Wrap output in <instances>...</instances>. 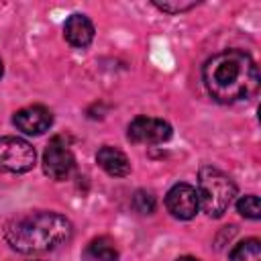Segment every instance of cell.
<instances>
[{
    "label": "cell",
    "instance_id": "1",
    "mask_svg": "<svg viewBox=\"0 0 261 261\" xmlns=\"http://www.w3.org/2000/svg\"><path fill=\"white\" fill-rule=\"evenodd\" d=\"M202 77L208 94L220 104H237L253 98L261 82L255 59L241 49H228L210 57L202 69Z\"/></svg>",
    "mask_w": 261,
    "mask_h": 261
},
{
    "label": "cell",
    "instance_id": "2",
    "mask_svg": "<svg viewBox=\"0 0 261 261\" xmlns=\"http://www.w3.org/2000/svg\"><path fill=\"white\" fill-rule=\"evenodd\" d=\"M71 222L57 212H24L14 216L6 228V243L18 253H45L71 239Z\"/></svg>",
    "mask_w": 261,
    "mask_h": 261
},
{
    "label": "cell",
    "instance_id": "3",
    "mask_svg": "<svg viewBox=\"0 0 261 261\" xmlns=\"http://www.w3.org/2000/svg\"><path fill=\"white\" fill-rule=\"evenodd\" d=\"M196 192H198L202 210L212 218H220L232 204V200L237 196V186L224 171H220L212 165H204L198 173V190Z\"/></svg>",
    "mask_w": 261,
    "mask_h": 261
},
{
    "label": "cell",
    "instance_id": "4",
    "mask_svg": "<svg viewBox=\"0 0 261 261\" xmlns=\"http://www.w3.org/2000/svg\"><path fill=\"white\" fill-rule=\"evenodd\" d=\"M35 147L20 137H0V171L27 173L35 167Z\"/></svg>",
    "mask_w": 261,
    "mask_h": 261
},
{
    "label": "cell",
    "instance_id": "5",
    "mask_svg": "<svg viewBox=\"0 0 261 261\" xmlns=\"http://www.w3.org/2000/svg\"><path fill=\"white\" fill-rule=\"evenodd\" d=\"M75 167L71 149L63 137H53L43 153V169L51 179H65Z\"/></svg>",
    "mask_w": 261,
    "mask_h": 261
},
{
    "label": "cell",
    "instance_id": "6",
    "mask_svg": "<svg viewBox=\"0 0 261 261\" xmlns=\"http://www.w3.org/2000/svg\"><path fill=\"white\" fill-rule=\"evenodd\" d=\"M171 137V126L163 118L137 116L128 124V139L139 145H159Z\"/></svg>",
    "mask_w": 261,
    "mask_h": 261
},
{
    "label": "cell",
    "instance_id": "7",
    "mask_svg": "<svg viewBox=\"0 0 261 261\" xmlns=\"http://www.w3.org/2000/svg\"><path fill=\"white\" fill-rule=\"evenodd\" d=\"M165 206H167L169 214L177 220L194 218L198 214V208H200L196 188L190 184H175L165 196Z\"/></svg>",
    "mask_w": 261,
    "mask_h": 261
},
{
    "label": "cell",
    "instance_id": "8",
    "mask_svg": "<svg viewBox=\"0 0 261 261\" xmlns=\"http://www.w3.org/2000/svg\"><path fill=\"white\" fill-rule=\"evenodd\" d=\"M12 122L24 135H43L53 124V114L49 108H45L41 104H33V106H27V108H20L18 112H14Z\"/></svg>",
    "mask_w": 261,
    "mask_h": 261
},
{
    "label": "cell",
    "instance_id": "9",
    "mask_svg": "<svg viewBox=\"0 0 261 261\" xmlns=\"http://www.w3.org/2000/svg\"><path fill=\"white\" fill-rule=\"evenodd\" d=\"M63 37L71 47L84 49L94 39V24L86 14H71L63 24Z\"/></svg>",
    "mask_w": 261,
    "mask_h": 261
},
{
    "label": "cell",
    "instance_id": "10",
    "mask_svg": "<svg viewBox=\"0 0 261 261\" xmlns=\"http://www.w3.org/2000/svg\"><path fill=\"white\" fill-rule=\"evenodd\" d=\"M96 161L112 177H124V175L130 173V161H128V157L120 149H116V147L104 145L96 153Z\"/></svg>",
    "mask_w": 261,
    "mask_h": 261
},
{
    "label": "cell",
    "instance_id": "11",
    "mask_svg": "<svg viewBox=\"0 0 261 261\" xmlns=\"http://www.w3.org/2000/svg\"><path fill=\"white\" fill-rule=\"evenodd\" d=\"M84 261H118V249L112 239L98 237L86 245Z\"/></svg>",
    "mask_w": 261,
    "mask_h": 261
},
{
    "label": "cell",
    "instance_id": "12",
    "mask_svg": "<svg viewBox=\"0 0 261 261\" xmlns=\"http://www.w3.org/2000/svg\"><path fill=\"white\" fill-rule=\"evenodd\" d=\"M230 261H261L259 239H247L230 251Z\"/></svg>",
    "mask_w": 261,
    "mask_h": 261
},
{
    "label": "cell",
    "instance_id": "13",
    "mask_svg": "<svg viewBox=\"0 0 261 261\" xmlns=\"http://www.w3.org/2000/svg\"><path fill=\"white\" fill-rule=\"evenodd\" d=\"M237 212L245 218H251V220H257L261 216V204H259V198L255 194H247L243 198H239L237 202Z\"/></svg>",
    "mask_w": 261,
    "mask_h": 261
},
{
    "label": "cell",
    "instance_id": "14",
    "mask_svg": "<svg viewBox=\"0 0 261 261\" xmlns=\"http://www.w3.org/2000/svg\"><path fill=\"white\" fill-rule=\"evenodd\" d=\"M133 208L139 214H151L155 210V196L151 192H147V190H139L133 196Z\"/></svg>",
    "mask_w": 261,
    "mask_h": 261
},
{
    "label": "cell",
    "instance_id": "15",
    "mask_svg": "<svg viewBox=\"0 0 261 261\" xmlns=\"http://www.w3.org/2000/svg\"><path fill=\"white\" fill-rule=\"evenodd\" d=\"M159 10H163V12H169V14H177V12H184V10H190V8H194L198 2H181V0H155L153 2Z\"/></svg>",
    "mask_w": 261,
    "mask_h": 261
},
{
    "label": "cell",
    "instance_id": "16",
    "mask_svg": "<svg viewBox=\"0 0 261 261\" xmlns=\"http://www.w3.org/2000/svg\"><path fill=\"white\" fill-rule=\"evenodd\" d=\"M175 261H200V259H196V257H179V259H175Z\"/></svg>",
    "mask_w": 261,
    "mask_h": 261
},
{
    "label": "cell",
    "instance_id": "17",
    "mask_svg": "<svg viewBox=\"0 0 261 261\" xmlns=\"http://www.w3.org/2000/svg\"><path fill=\"white\" fill-rule=\"evenodd\" d=\"M2 73H4V65H2V59H0V77H2Z\"/></svg>",
    "mask_w": 261,
    "mask_h": 261
}]
</instances>
